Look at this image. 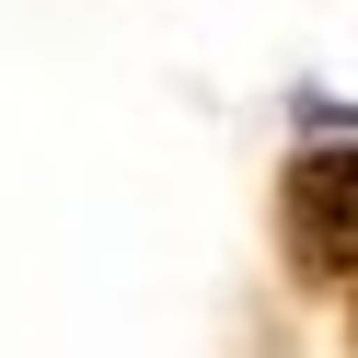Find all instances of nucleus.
I'll use <instances>...</instances> for the list:
<instances>
[{"label": "nucleus", "instance_id": "f257e3e1", "mask_svg": "<svg viewBox=\"0 0 358 358\" xmlns=\"http://www.w3.org/2000/svg\"><path fill=\"white\" fill-rule=\"evenodd\" d=\"M289 266L324 289H358V150L289 162Z\"/></svg>", "mask_w": 358, "mask_h": 358}, {"label": "nucleus", "instance_id": "f03ea898", "mask_svg": "<svg viewBox=\"0 0 358 358\" xmlns=\"http://www.w3.org/2000/svg\"><path fill=\"white\" fill-rule=\"evenodd\" d=\"M347 335H358V301H347Z\"/></svg>", "mask_w": 358, "mask_h": 358}]
</instances>
